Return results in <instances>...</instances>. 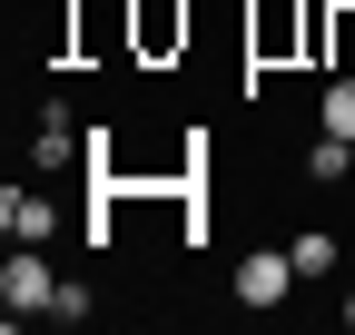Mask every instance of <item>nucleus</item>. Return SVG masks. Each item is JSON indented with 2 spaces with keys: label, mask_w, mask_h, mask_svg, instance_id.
I'll use <instances>...</instances> for the list:
<instances>
[{
  "label": "nucleus",
  "mask_w": 355,
  "mask_h": 335,
  "mask_svg": "<svg viewBox=\"0 0 355 335\" xmlns=\"http://www.w3.org/2000/svg\"><path fill=\"white\" fill-rule=\"evenodd\" d=\"M188 50V0H139V60Z\"/></svg>",
  "instance_id": "7ed1b4c3"
},
{
  "label": "nucleus",
  "mask_w": 355,
  "mask_h": 335,
  "mask_svg": "<svg viewBox=\"0 0 355 335\" xmlns=\"http://www.w3.org/2000/svg\"><path fill=\"white\" fill-rule=\"evenodd\" d=\"M345 325H355V276H345Z\"/></svg>",
  "instance_id": "1a4fd4ad"
},
{
  "label": "nucleus",
  "mask_w": 355,
  "mask_h": 335,
  "mask_svg": "<svg viewBox=\"0 0 355 335\" xmlns=\"http://www.w3.org/2000/svg\"><path fill=\"white\" fill-rule=\"evenodd\" d=\"M79 138H69V109H40V129H30V168H69Z\"/></svg>",
  "instance_id": "39448f33"
},
{
  "label": "nucleus",
  "mask_w": 355,
  "mask_h": 335,
  "mask_svg": "<svg viewBox=\"0 0 355 335\" xmlns=\"http://www.w3.org/2000/svg\"><path fill=\"white\" fill-rule=\"evenodd\" d=\"M316 118H326L336 138H355V69H336V79H326V99H316Z\"/></svg>",
  "instance_id": "423d86ee"
},
{
  "label": "nucleus",
  "mask_w": 355,
  "mask_h": 335,
  "mask_svg": "<svg viewBox=\"0 0 355 335\" xmlns=\"http://www.w3.org/2000/svg\"><path fill=\"white\" fill-rule=\"evenodd\" d=\"M286 257H296V276H336V237H316V227H306Z\"/></svg>",
  "instance_id": "6e6552de"
},
{
  "label": "nucleus",
  "mask_w": 355,
  "mask_h": 335,
  "mask_svg": "<svg viewBox=\"0 0 355 335\" xmlns=\"http://www.w3.org/2000/svg\"><path fill=\"white\" fill-rule=\"evenodd\" d=\"M345 168H355V138H336V129L306 148V178H345Z\"/></svg>",
  "instance_id": "0eeeda50"
},
{
  "label": "nucleus",
  "mask_w": 355,
  "mask_h": 335,
  "mask_svg": "<svg viewBox=\"0 0 355 335\" xmlns=\"http://www.w3.org/2000/svg\"><path fill=\"white\" fill-rule=\"evenodd\" d=\"M0 227H10V246H40L60 217H50V197H20V188H10V197H0Z\"/></svg>",
  "instance_id": "20e7f679"
},
{
  "label": "nucleus",
  "mask_w": 355,
  "mask_h": 335,
  "mask_svg": "<svg viewBox=\"0 0 355 335\" xmlns=\"http://www.w3.org/2000/svg\"><path fill=\"white\" fill-rule=\"evenodd\" d=\"M296 257H286V246H257V257H237V306H286L296 296Z\"/></svg>",
  "instance_id": "f03ea898"
},
{
  "label": "nucleus",
  "mask_w": 355,
  "mask_h": 335,
  "mask_svg": "<svg viewBox=\"0 0 355 335\" xmlns=\"http://www.w3.org/2000/svg\"><path fill=\"white\" fill-rule=\"evenodd\" d=\"M0 306H10V325L60 306V276H50V257H40V246H10V266H0Z\"/></svg>",
  "instance_id": "f257e3e1"
}]
</instances>
